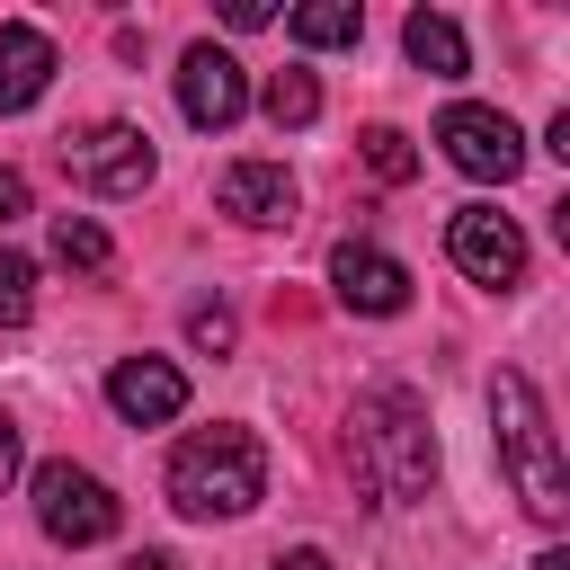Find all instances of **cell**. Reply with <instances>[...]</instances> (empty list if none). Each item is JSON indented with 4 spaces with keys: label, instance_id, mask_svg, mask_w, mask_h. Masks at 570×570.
I'll return each instance as SVG.
<instances>
[{
    "label": "cell",
    "instance_id": "1",
    "mask_svg": "<svg viewBox=\"0 0 570 570\" xmlns=\"http://www.w3.org/2000/svg\"><path fill=\"white\" fill-rule=\"evenodd\" d=\"M347 454H356V481H365V490H383V499H428V481H436L428 401H419L410 383L356 392V410H347Z\"/></svg>",
    "mask_w": 570,
    "mask_h": 570
},
{
    "label": "cell",
    "instance_id": "2",
    "mask_svg": "<svg viewBox=\"0 0 570 570\" xmlns=\"http://www.w3.org/2000/svg\"><path fill=\"white\" fill-rule=\"evenodd\" d=\"M490 428H499V463H508V481H517L525 517L561 525V517H570V463H561V436H552L543 392H534L517 365L490 383Z\"/></svg>",
    "mask_w": 570,
    "mask_h": 570
},
{
    "label": "cell",
    "instance_id": "3",
    "mask_svg": "<svg viewBox=\"0 0 570 570\" xmlns=\"http://www.w3.org/2000/svg\"><path fill=\"white\" fill-rule=\"evenodd\" d=\"M267 499V445L249 428H196L169 454V508L178 517H249Z\"/></svg>",
    "mask_w": 570,
    "mask_h": 570
},
{
    "label": "cell",
    "instance_id": "4",
    "mask_svg": "<svg viewBox=\"0 0 570 570\" xmlns=\"http://www.w3.org/2000/svg\"><path fill=\"white\" fill-rule=\"evenodd\" d=\"M36 525L53 534V543H107L116 534V490L98 481V472H80V463H36Z\"/></svg>",
    "mask_w": 570,
    "mask_h": 570
},
{
    "label": "cell",
    "instance_id": "5",
    "mask_svg": "<svg viewBox=\"0 0 570 570\" xmlns=\"http://www.w3.org/2000/svg\"><path fill=\"white\" fill-rule=\"evenodd\" d=\"M436 142H445V160H454L463 178H481V187H508V178L525 169V134H517L499 107H472V98H454V107L436 116Z\"/></svg>",
    "mask_w": 570,
    "mask_h": 570
},
{
    "label": "cell",
    "instance_id": "6",
    "mask_svg": "<svg viewBox=\"0 0 570 570\" xmlns=\"http://www.w3.org/2000/svg\"><path fill=\"white\" fill-rule=\"evenodd\" d=\"M62 169H71V187H89V196H142L160 160H151V134H142V125H89V134L62 142Z\"/></svg>",
    "mask_w": 570,
    "mask_h": 570
},
{
    "label": "cell",
    "instance_id": "7",
    "mask_svg": "<svg viewBox=\"0 0 570 570\" xmlns=\"http://www.w3.org/2000/svg\"><path fill=\"white\" fill-rule=\"evenodd\" d=\"M445 258H454L472 285H517V276H525V232H517L499 205H454Z\"/></svg>",
    "mask_w": 570,
    "mask_h": 570
},
{
    "label": "cell",
    "instance_id": "8",
    "mask_svg": "<svg viewBox=\"0 0 570 570\" xmlns=\"http://www.w3.org/2000/svg\"><path fill=\"white\" fill-rule=\"evenodd\" d=\"M178 107H187V125L223 134V125H240V107H249V71H240L223 45H187V53H178Z\"/></svg>",
    "mask_w": 570,
    "mask_h": 570
},
{
    "label": "cell",
    "instance_id": "9",
    "mask_svg": "<svg viewBox=\"0 0 570 570\" xmlns=\"http://www.w3.org/2000/svg\"><path fill=\"white\" fill-rule=\"evenodd\" d=\"M330 285H338V303L365 312V321L410 312V267H401L392 249H374V240H338V249H330Z\"/></svg>",
    "mask_w": 570,
    "mask_h": 570
},
{
    "label": "cell",
    "instance_id": "10",
    "mask_svg": "<svg viewBox=\"0 0 570 570\" xmlns=\"http://www.w3.org/2000/svg\"><path fill=\"white\" fill-rule=\"evenodd\" d=\"M107 410H116L125 428H169V419L187 410V374H178L169 356H125V365L107 374Z\"/></svg>",
    "mask_w": 570,
    "mask_h": 570
},
{
    "label": "cell",
    "instance_id": "11",
    "mask_svg": "<svg viewBox=\"0 0 570 570\" xmlns=\"http://www.w3.org/2000/svg\"><path fill=\"white\" fill-rule=\"evenodd\" d=\"M214 196H223V214H232V223H249V232L294 223V178H285V160H232Z\"/></svg>",
    "mask_w": 570,
    "mask_h": 570
},
{
    "label": "cell",
    "instance_id": "12",
    "mask_svg": "<svg viewBox=\"0 0 570 570\" xmlns=\"http://www.w3.org/2000/svg\"><path fill=\"white\" fill-rule=\"evenodd\" d=\"M45 89H53V36L27 27V18H9V27H0V116L36 107Z\"/></svg>",
    "mask_w": 570,
    "mask_h": 570
},
{
    "label": "cell",
    "instance_id": "13",
    "mask_svg": "<svg viewBox=\"0 0 570 570\" xmlns=\"http://www.w3.org/2000/svg\"><path fill=\"white\" fill-rule=\"evenodd\" d=\"M401 45H410V62H419V71H436V80H463V71H472V53H463V27H454L445 9H410Z\"/></svg>",
    "mask_w": 570,
    "mask_h": 570
},
{
    "label": "cell",
    "instance_id": "14",
    "mask_svg": "<svg viewBox=\"0 0 570 570\" xmlns=\"http://www.w3.org/2000/svg\"><path fill=\"white\" fill-rule=\"evenodd\" d=\"M285 27H294V45L330 53V45H356V36H365V9H356V0H303Z\"/></svg>",
    "mask_w": 570,
    "mask_h": 570
},
{
    "label": "cell",
    "instance_id": "15",
    "mask_svg": "<svg viewBox=\"0 0 570 570\" xmlns=\"http://www.w3.org/2000/svg\"><path fill=\"white\" fill-rule=\"evenodd\" d=\"M258 107H267V125H276V134H294V125H312V116H321V80H312L303 62H285V71H267Z\"/></svg>",
    "mask_w": 570,
    "mask_h": 570
},
{
    "label": "cell",
    "instance_id": "16",
    "mask_svg": "<svg viewBox=\"0 0 570 570\" xmlns=\"http://www.w3.org/2000/svg\"><path fill=\"white\" fill-rule=\"evenodd\" d=\"M53 258L80 267V276H107V267H116V240H107L89 214H53Z\"/></svg>",
    "mask_w": 570,
    "mask_h": 570
},
{
    "label": "cell",
    "instance_id": "17",
    "mask_svg": "<svg viewBox=\"0 0 570 570\" xmlns=\"http://www.w3.org/2000/svg\"><path fill=\"white\" fill-rule=\"evenodd\" d=\"M36 321V267L0 240V330H27Z\"/></svg>",
    "mask_w": 570,
    "mask_h": 570
},
{
    "label": "cell",
    "instance_id": "18",
    "mask_svg": "<svg viewBox=\"0 0 570 570\" xmlns=\"http://www.w3.org/2000/svg\"><path fill=\"white\" fill-rule=\"evenodd\" d=\"M365 169L401 187V178L419 169V151H410V134H401V125H374V134H365Z\"/></svg>",
    "mask_w": 570,
    "mask_h": 570
},
{
    "label": "cell",
    "instance_id": "19",
    "mask_svg": "<svg viewBox=\"0 0 570 570\" xmlns=\"http://www.w3.org/2000/svg\"><path fill=\"white\" fill-rule=\"evenodd\" d=\"M187 338L223 356V347H232V312H223V303H196V312H187Z\"/></svg>",
    "mask_w": 570,
    "mask_h": 570
},
{
    "label": "cell",
    "instance_id": "20",
    "mask_svg": "<svg viewBox=\"0 0 570 570\" xmlns=\"http://www.w3.org/2000/svg\"><path fill=\"white\" fill-rule=\"evenodd\" d=\"M18 472H27V436H18V419L0 410V490H9Z\"/></svg>",
    "mask_w": 570,
    "mask_h": 570
},
{
    "label": "cell",
    "instance_id": "21",
    "mask_svg": "<svg viewBox=\"0 0 570 570\" xmlns=\"http://www.w3.org/2000/svg\"><path fill=\"white\" fill-rule=\"evenodd\" d=\"M18 214H27V178H18V169H0V232H9Z\"/></svg>",
    "mask_w": 570,
    "mask_h": 570
},
{
    "label": "cell",
    "instance_id": "22",
    "mask_svg": "<svg viewBox=\"0 0 570 570\" xmlns=\"http://www.w3.org/2000/svg\"><path fill=\"white\" fill-rule=\"evenodd\" d=\"M223 18H232V27H267V18H276V0H223Z\"/></svg>",
    "mask_w": 570,
    "mask_h": 570
},
{
    "label": "cell",
    "instance_id": "23",
    "mask_svg": "<svg viewBox=\"0 0 570 570\" xmlns=\"http://www.w3.org/2000/svg\"><path fill=\"white\" fill-rule=\"evenodd\" d=\"M267 570H330V552H312V543H294V552H276Z\"/></svg>",
    "mask_w": 570,
    "mask_h": 570
},
{
    "label": "cell",
    "instance_id": "24",
    "mask_svg": "<svg viewBox=\"0 0 570 570\" xmlns=\"http://www.w3.org/2000/svg\"><path fill=\"white\" fill-rule=\"evenodd\" d=\"M125 570H187V561H178V552H134Z\"/></svg>",
    "mask_w": 570,
    "mask_h": 570
},
{
    "label": "cell",
    "instance_id": "25",
    "mask_svg": "<svg viewBox=\"0 0 570 570\" xmlns=\"http://www.w3.org/2000/svg\"><path fill=\"white\" fill-rule=\"evenodd\" d=\"M534 570H570V552H561V543H552V552H534Z\"/></svg>",
    "mask_w": 570,
    "mask_h": 570
}]
</instances>
